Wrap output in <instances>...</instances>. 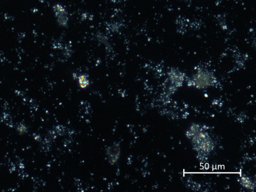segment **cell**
<instances>
[{
    "instance_id": "9c48e42d",
    "label": "cell",
    "mask_w": 256,
    "mask_h": 192,
    "mask_svg": "<svg viewBox=\"0 0 256 192\" xmlns=\"http://www.w3.org/2000/svg\"><path fill=\"white\" fill-rule=\"evenodd\" d=\"M35 139L37 140V141H39L40 139V137H39V136H36V137L35 138Z\"/></svg>"
},
{
    "instance_id": "52a82bcc",
    "label": "cell",
    "mask_w": 256,
    "mask_h": 192,
    "mask_svg": "<svg viewBox=\"0 0 256 192\" xmlns=\"http://www.w3.org/2000/svg\"><path fill=\"white\" fill-rule=\"evenodd\" d=\"M79 85L82 89H85L89 85V81L85 75H80L78 78Z\"/></svg>"
},
{
    "instance_id": "ba28073f",
    "label": "cell",
    "mask_w": 256,
    "mask_h": 192,
    "mask_svg": "<svg viewBox=\"0 0 256 192\" xmlns=\"http://www.w3.org/2000/svg\"><path fill=\"white\" fill-rule=\"evenodd\" d=\"M17 132L19 135H24L28 131L27 126L24 124H20L16 128Z\"/></svg>"
},
{
    "instance_id": "3957f363",
    "label": "cell",
    "mask_w": 256,
    "mask_h": 192,
    "mask_svg": "<svg viewBox=\"0 0 256 192\" xmlns=\"http://www.w3.org/2000/svg\"><path fill=\"white\" fill-rule=\"evenodd\" d=\"M185 74L180 70L173 68L168 72V79L170 86L168 88L169 94L175 93L178 88L182 86L185 80Z\"/></svg>"
},
{
    "instance_id": "277c9868",
    "label": "cell",
    "mask_w": 256,
    "mask_h": 192,
    "mask_svg": "<svg viewBox=\"0 0 256 192\" xmlns=\"http://www.w3.org/2000/svg\"><path fill=\"white\" fill-rule=\"evenodd\" d=\"M58 23L61 26L66 28L68 25V17L66 10L61 4L54 5L53 8Z\"/></svg>"
},
{
    "instance_id": "6da1fadb",
    "label": "cell",
    "mask_w": 256,
    "mask_h": 192,
    "mask_svg": "<svg viewBox=\"0 0 256 192\" xmlns=\"http://www.w3.org/2000/svg\"><path fill=\"white\" fill-rule=\"evenodd\" d=\"M186 136L200 157L209 156L215 149V143L212 138L201 125L192 124L186 132Z\"/></svg>"
},
{
    "instance_id": "8992f818",
    "label": "cell",
    "mask_w": 256,
    "mask_h": 192,
    "mask_svg": "<svg viewBox=\"0 0 256 192\" xmlns=\"http://www.w3.org/2000/svg\"><path fill=\"white\" fill-rule=\"evenodd\" d=\"M240 185L248 191H254L255 189V182L251 178L246 175L240 176L239 179Z\"/></svg>"
},
{
    "instance_id": "5b68a950",
    "label": "cell",
    "mask_w": 256,
    "mask_h": 192,
    "mask_svg": "<svg viewBox=\"0 0 256 192\" xmlns=\"http://www.w3.org/2000/svg\"><path fill=\"white\" fill-rule=\"evenodd\" d=\"M120 148L119 144H114L107 150L108 160L112 165H114L117 162L120 157Z\"/></svg>"
},
{
    "instance_id": "7a4b0ae2",
    "label": "cell",
    "mask_w": 256,
    "mask_h": 192,
    "mask_svg": "<svg viewBox=\"0 0 256 192\" xmlns=\"http://www.w3.org/2000/svg\"><path fill=\"white\" fill-rule=\"evenodd\" d=\"M187 81L188 86L203 90L216 85L217 79L211 71L204 68H199Z\"/></svg>"
}]
</instances>
